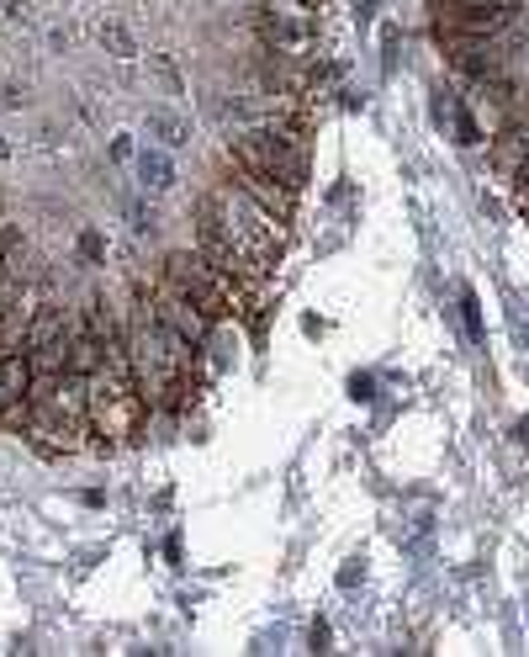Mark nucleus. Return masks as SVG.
Returning <instances> with one entry per match:
<instances>
[{
    "label": "nucleus",
    "mask_w": 529,
    "mask_h": 657,
    "mask_svg": "<svg viewBox=\"0 0 529 657\" xmlns=\"http://www.w3.org/2000/svg\"><path fill=\"white\" fill-rule=\"evenodd\" d=\"M228 159L238 170H260V176H275L286 186H302V170H307V154H302V127L286 118L264 122V127H244L234 144H228Z\"/></svg>",
    "instance_id": "obj_2"
},
{
    "label": "nucleus",
    "mask_w": 529,
    "mask_h": 657,
    "mask_svg": "<svg viewBox=\"0 0 529 657\" xmlns=\"http://www.w3.org/2000/svg\"><path fill=\"white\" fill-rule=\"evenodd\" d=\"M165 276H170L180 292L202 308L206 319H228V313H244V308H249V298H244V281H238V276H228V270H217L206 255L176 249V255L165 260Z\"/></svg>",
    "instance_id": "obj_3"
},
{
    "label": "nucleus",
    "mask_w": 529,
    "mask_h": 657,
    "mask_svg": "<svg viewBox=\"0 0 529 657\" xmlns=\"http://www.w3.org/2000/svg\"><path fill=\"white\" fill-rule=\"evenodd\" d=\"M514 186H519V197H525V191H529V154H525V159H519V165H514Z\"/></svg>",
    "instance_id": "obj_9"
},
{
    "label": "nucleus",
    "mask_w": 529,
    "mask_h": 657,
    "mask_svg": "<svg viewBox=\"0 0 529 657\" xmlns=\"http://www.w3.org/2000/svg\"><path fill=\"white\" fill-rule=\"evenodd\" d=\"M238 186L260 202V208H270L281 223L292 218V186L286 180H275V176H260V170H238Z\"/></svg>",
    "instance_id": "obj_5"
},
{
    "label": "nucleus",
    "mask_w": 529,
    "mask_h": 657,
    "mask_svg": "<svg viewBox=\"0 0 529 657\" xmlns=\"http://www.w3.org/2000/svg\"><path fill=\"white\" fill-rule=\"evenodd\" d=\"M148 133H154L159 144H170V149H176V144H185V127H180L170 112H148Z\"/></svg>",
    "instance_id": "obj_7"
},
{
    "label": "nucleus",
    "mask_w": 529,
    "mask_h": 657,
    "mask_svg": "<svg viewBox=\"0 0 529 657\" xmlns=\"http://www.w3.org/2000/svg\"><path fill=\"white\" fill-rule=\"evenodd\" d=\"M519 208H525V218H529V191H525V197H519Z\"/></svg>",
    "instance_id": "obj_10"
},
{
    "label": "nucleus",
    "mask_w": 529,
    "mask_h": 657,
    "mask_svg": "<svg viewBox=\"0 0 529 657\" xmlns=\"http://www.w3.org/2000/svg\"><path fill=\"white\" fill-rule=\"evenodd\" d=\"M138 176H144L148 191H170V186H176V170H170L165 154H144V159H138Z\"/></svg>",
    "instance_id": "obj_6"
},
{
    "label": "nucleus",
    "mask_w": 529,
    "mask_h": 657,
    "mask_svg": "<svg viewBox=\"0 0 529 657\" xmlns=\"http://www.w3.org/2000/svg\"><path fill=\"white\" fill-rule=\"evenodd\" d=\"M264 37L275 43V54H296V48H307V37H313V16L296 5V0H264Z\"/></svg>",
    "instance_id": "obj_4"
},
{
    "label": "nucleus",
    "mask_w": 529,
    "mask_h": 657,
    "mask_svg": "<svg viewBox=\"0 0 529 657\" xmlns=\"http://www.w3.org/2000/svg\"><path fill=\"white\" fill-rule=\"evenodd\" d=\"M127 356H133V382L148 403H185L191 388V339H180L170 324L154 319V308L138 302V319L127 324Z\"/></svg>",
    "instance_id": "obj_1"
},
{
    "label": "nucleus",
    "mask_w": 529,
    "mask_h": 657,
    "mask_svg": "<svg viewBox=\"0 0 529 657\" xmlns=\"http://www.w3.org/2000/svg\"><path fill=\"white\" fill-rule=\"evenodd\" d=\"M101 43H112V48H117V59H127V54H133V37H127L122 27H101Z\"/></svg>",
    "instance_id": "obj_8"
}]
</instances>
